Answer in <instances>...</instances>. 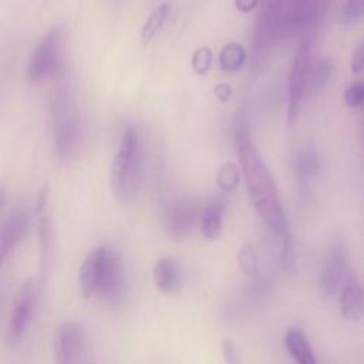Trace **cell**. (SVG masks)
Returning a JSON list of instances; mask_svg holds the SVG:
<instances>
[{"instance_id": "7402d4cb", "label": "cell", "mask_w": 364, "mask_h": 364, "mask_svg": "<svg viewBox=\"0 0 364 364\" xmlns=\"http://www.w3.org/2000/svg\"><path fill=\"white\" fill-rule=\"evenodd\" d=\"M294 260H296V252H294L293 237L290 232H287L282 236V247H280L282 269L286 272H291L294 267Z\"/></svg>"}, {"instance_id": "1f68e13d", "label": "cell", "mask_w": 364, "mask_h": 364, "mask_svg": "<svg viewBox=\"0 0 364 364\" xmlns=\"http://www.w3.org/2000/svg\"><path fill=\"white\" fill-rule=\"evenodd\" d=\"M4 200H6V192L3 188H0V209L4 205Z\"/></svg>"}, {"instance_id": "e0dca14e", "label": "cell", "mask_w": 364, "mask_h": 364, "mask_svg": "<svg viewBox=\"0 0 364 364\" xmlns=\"http://www.w3.org/2000/svg\"><path fill=\"white\" fill-rule=\"evenodd\" d=\"M168 16H169V6L165 3L158 6L155 10H152V13L148 16V18L144 23L142 30H141V41L144 46H146L152 41V38L156 36V33L165 24Z\"/></svg>"}, {"instance_id": "7a4b0ae2", "label": "cell", "mask_w": 364, "mask_h": 364, "mask_svg": "<svg viewBox=\"0 0 364 364\" xmlns=\"http://www.w3.org/2000/svg\"><path fill=\"white\" fill-rule=\"evenodd\" d=\"M78 284L85 299L115 301L124 289V267L119 256L102 245L91 249L80 267Z\"/></svg>"}, {"instance_id": "52a82bcc", "label": "cell", "mask_w": 364, "mask_h": 364, "mask_svg": "<svg viewBox=\"0 0 364 364\" xmlns=\"http://www.w3.org/2000/svg\"><path fill=\"white\" fill-rule=\"evenodd\" d=\"M310 54H311V41L304 38L293 58L290 77H289V108L287 119L293 122L297 118L300 105L303 102L304 91L307 87V75L310 70Z\"/></svg>"}, {"instance_id": "5b68a950", "label": "cell", "mask_w": 364, "mask_h": 364, "mask_svg": "<svg viewBox=\"0 0 364 364\" xmlns=\"http://www.w3.org/2000/svg\"><path fill=\"white\" fill-rule=\"evenodd\" d=\"M37 306V282L27 279L14 296L4 333V344L9 350L17 348L30 327Z\"/></svg>"}, {"instance_id": "484cf974", "label": "cell", "mask_w": 364, "mask_h": 364, "mask_svg": "<svg viewBox=\"0 0 364 364\" xmlns=\"http://www.w3.org/2000/svg\"><path fill=\"white\" fill-rule=\"evenodd\" d=\"M363 16V0H347L343 11V20L347 24L358 21Z\"/></svg>"}, {"instance_id": "6da1fadb", "label": "cell", "mask_w": 364, "mask_h": 364, "mask_svg": "<svg viewBox=\"0 0 364 364\" xmlns=\"http://www.w3.org/2000/svg\"><path fill=\"white\" fill-rule=\"evenodd\" d=\"M233 141L245 185L256 212L270 230L283 236L289 232L287 216L274 179L252 139L250 127L245 115H237L235 119Z\"/></svg>"}, {"instance_id": "d6986e66", "label": "cell", "mask_w": 364, "mask_h": 364, "mask_svg": "<svg viewBox=\"0 0 364 364\" xmlns=\"http://www.w3.org/2000/svg\"><path fill=\"white\" fill-rule=\"evenodd\" d=\"M216 183L225 192H232L239 183V168L233 162H225L216 173Z\"/></svg>"}, {"instance_id": "3957f363", "label": "cell", "mask_w": 364, "mask_h": 364, "mask_svg": "<svg viewBox=\"0 0 364 364\" xmlns=\"http://www.w3.org/2000/svg\"><path fill=\"white\" fill-rule=\"evenodd\" d=\"M141 178V139L134 127H127L109 166V186L117 199L129 203L135 199Z\"/></svg>"}, {"instance_id": "ffe728a7", "label": "cell", "mask_w": 364, "mask_h": 364, "mask_svg": "<svg viewBox=\"0 0 364 364\" xmlns=\"http://www.w3.org/2000/svg\"><path fill=\"white\" fill-rule=\"evenodd\" d=\"M318 169V162L314 154L306 151L297 155V161H296V172L299 179H304L307 181V178L313 176Z\"/></svg>"}, {"instance_id": "ac0fdd59", "label": "cell", "mask_w": 364, "mask_h": 364, "mask_svg": "<svg viewBox=\"0 0 364 364\" xmlns=\"http://www.w3.org/2000/svg\"><path fill=\"white\" fill-rule=\"evenodd\" d=\"M38 242H40V259H41V273L46 274L50 263L51 255V222L48 216L40 215L38 220Z\"/></svg>"}, {"instance_id": "4316f807", "label": "cell", "mask_w": 364, "mask_h": 364, "mask_svg": "<svg viewBox=\"0 0 364 364\" xmlns=\"http://www.w3.org/2000/svg\"><path fill=\"white\" fill-rule=\"evenodd\" d=\"M220 350H222V357L225 364H240L239 350L230 338H226V337L222 338Z\"/></svg>"}, {"instance_id": "603a6c76", "label": "cell", "mask_w": 364, "mask_h": 364, "mask_svg": "<svg viewBox=\"0 0 364 364\" xmlns=\"http://www.w3.org/2000/svg\"><path fill=\"white\" fill-rule=\"evenodd\" d=\"M212 65V51L208 46L199 47L192 55V70L198 75H203Z\"/></svg>"}, {"instance_id": "2e32d148", "label": "cell", "mask_w": 364, "mask_h": 364, "mask_svg": "<svg viewBox=\"0 0 364 364\" xmlns=\"http://www.w3.org/2000/svg\"><path fill=\"white\" fill-rule=\"evenodd\" d=\"M246 61V50L242 44L230 41L219 53V67L225 73L237 71Z\"/></svg>"}, {"instance_id": "cb8c5ba5", "label": "cell", "mask_w": 364, "mask_h": 364, "mask_svg": "<svg viewBox=\"0 0 364 364\" xmlns=\"http://www.w3.org/2000/svg\"><path fill=\"white\" fill-rule=\"evenodd\" d=\"M330 73H331V63L328 60L317 61L313 71V85L317 91H321L326 87L330 78Z\"/></svg>"}, {"instance_id": "5bb4252c", "label": "cell", "mask_w": 364, "mask_h": 364, "mask_svg": "<svg viewBox=\"0 0 364 364\" xmlns=\"http://www.w3.org/2000/svg\"><path fill=\"white\" fill-rule=\"evenodd\" d=\"M284 346L296 364H317L309 340L299 328H290L284 337Z\"/></svg>"}, {"instance_id": "4fadbf2b", "label": "cell", "mask_w": 364, "mask_h": 364, "mask_svg": "<svg viewBox=\"0 0 364 364\" xmlns=\"http://www.w3.org/2000/svg\"><path fill=\"white\" fill-rule=\"evenodd\" d=\"M155 287L165 294H176L182 289L183 273L181 264L172 257H161L152 269Z\"/></svg>"}, {"instance_id": "d6a6232c", "label": "cell", "mask_w": 364, "mask_h": 364, "mask_svg": "<svg viewBox=\"0 0 364 364\" xmlns=\"http://www.w3.org/2000/svg\"><path fill=\"white\" fill-rule=\"evenodd\" d=\"M3 296H4V293H3V287L0 286V311H1V304H3Z\"/></svg>"}, {"instance_id": "d4e9b609", "label": "cell", "mask_w": 364, "mask_h": 364, "mask_svg": "<svg viewBox=\"0 0 364 364\" xmlns=\"http://www.w3.org/2000/svg\"><path fill=\"white\" fill-rule=\"evenodd\" d=\"M344 101L350 108L361 107L364 101V85L363 82H353L344 91Z\"/></svg>"}, {"instance_id": "30bf717a", "label": "cell", "mask_w": 364, "mask_h": 364, "mask_svg": "<svg viewBox=\"0 0 364 364\" xmlns=\"http://www.w3.org/2000/svg\"><path fill=\"white\" fill-rule=\"evenodd\" d=\"M196 220V209L195 205L186 199L173 200L165 213V223L169 236L178 240H183L188 237Z\"/></svg>"}, {"instance_id": "83f0119b", "label": "cell", "mask_w": 364, "mask_h": 364, "mask_svg": "<svg viewBox=\"0 0 364 364\" xmlns=\"http://www.w3.org/2000/svg\"><path fill=\"white\" fill-rule=\"evenodd\" d=\"M350 70L353 74H361L364 70V46H363V43L358 44L355 53L351 57Z\"/></svg>"}, {"instance_id": "44dd1931", "label": "cell", "mask_w": 364, "mask_h": 364, "mask_svg": "<svg viewBox=\"0 0 364 364\" xmlns=\"http://www.w3.org/2000/svg\"><path fill=\"white\" fill-rule=\"evenodd\" d=\"M237 264L246 274L257 273V257L255 247L250 243H245L237 252Z\"/></svg>"}, {"instance_id": "ba28073f", "label": "cell", "mask_w": 364, "mask_h": 364, "mask_svg": "<svg viewBox=\"0 0 364 364\" xmlns=\"http://www.w3.org/2000/svg\"><path fill=\"white\" fill-rule=\"evenodd\" d=\"M347 266H348L347 249L340 242L333 243L327 250V255L324 257V262L320 270V277H318V287L321 294L326 299H331L338 293L348 273Z\"/></svg>"}, {"instance_id": "8fae6325", "label": "cell", "mask_w": 364, "mask_h": 364, "mask_svg": "<svg viewBox=\"0 0 364 364\" xmlns=\"http://www.w3.org/2000/svg\"><path fill=\"white\" fill-rule=\"evenodd\" d=\"M28 226L27 212L20 209L13 212L0 225V270L3 269L6 260L13 253L16 246L21 242Z\"/></svg>"}, {"instance_id": "4dcf8cb0", "label": "cell", "mask_w": 364, "mask_h": 364, "mask_svg": "<svg viewBox=\"0 0 364 364\" xmlns=\"http://www.w3.org/2000/svg\"><path fill=\"white\" fill-rule=\"evenodd\" d=\"M46 205H47V189L44 188L40 193H38V198H37V203H36V213L40 216L43 215L44 209H46Z\"/></svg>"}, {"instance_id": "7c38bea8", "label": "cell", "mask_w": 364, "mask_h": 364, "mask_svg": "<svg viewBox=\"0 0 364 364\" xmlns=\"http://www.w3.org/2000/svg\"><path fill=\"white\" fill-rule=\"evenodd\" d=\"M337 294L343 317L350 321L361 320L364 314L363 287L358 277L354 273H347Z\"/></svg>"}, {"instance_id": "9c48e42d", "label": "cell", "mask_w": 364, "mask_h": 364, "mask_svg": "<svg viewBox=\"0 0 364 364\" xmlns=\"http://www.w3.org/2000/svg\"><path fill=\"white\" fill-rule=\"evenodd\" d=\"M82 330L74 321L63 323L54 333L53 363L75 364L82 347Z\"/></svg>"}, {"instance_id": "9a60e30c", "label": "cell", "mask_w": 364, "mask_h": 364, "mask_svg": "<svg viewBox=\"0 0 364 364\" xmlns=\"http://www.w3.org/2000/svg\"><path fill=\"white\" fill-rule=\"evenodd\" d=\"M202 235L208 240H218L223 230V216L222 206L219 203H209L202 215L200 220Z\"/></svg>"}, {"instance_id": "f546056e", "label": "cell", "mask_w": 364, "mask_h": 364, "mask_svg": "<svg viewBox=\"0 0 364 364\" xmlns=\"http://www.w3.org/2000/svg\"><path fill=\"white\" fill-rule=\"evenodd\" d=\"M260 3V0H235V6L239 11L242 13H249L252 11L257 4Z\"/></svg>"}, {"instance_id": "8992f818", "label": "cell", "mask_w": 364, "mask_h": 364, "mask_svg": "<svg viewBox=\"0 0 364 364\" xmlns=\"http://www.w3.org/2000/svg\"><path fill=\"white\" fill-rule=\"evenodd\" d=\"M64 36L60 27L51 28L34 48L28 65H27V80L30 82H40L54 74L61 61Z\"/></svg>"}, {"instance_id": "277c9868", "label": "cell", "mask_w": 364, "mask_h": 364, "mask_svg": "<svg viewBox=\"0 0 364 364\" xmlns=\"http://www.w3.org/2000/svg\"><path fill=\"white\" fill-rule=\"evenodd\" d=\"M50 107L55 152L63 161H68L80 149L82 141V127L74 108L70 91L64 84L54 90Z\"/></svg>"}, {"instance_id": "f1b7e54d", "label": "cell", "mask_w": 364, "mask_h": 364, "mask_svg": "<svg viewBox=\"0 0 364 364\" xmlns=\"http://www.w3.org/2000/svg\"><path fill=\"white\" fill-rule=\"evenodd\" d=\"M213 92L216 95V98L222 102H228L230 100V95H232V90L228 84H218L215 88H213Z\"/></svg>"}]
</instances>
